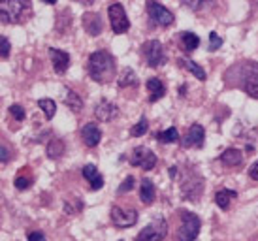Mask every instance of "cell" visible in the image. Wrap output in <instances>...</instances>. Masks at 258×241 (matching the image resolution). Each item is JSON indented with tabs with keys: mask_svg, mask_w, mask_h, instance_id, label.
<instances>
[{
	"mask_svg": "<svg viewBox=\"0 0 258 241\" xmlns=\"http://www.w3.org/2000/svg\"><path fill=\"white\" fill-rule=\"evenodd\" d=\"M115 58L108 51H94L89 57L87 63V72L93 81L96 83H109L115 78Z\"/></svg>",
	"mask_w": 258,
	"mask_h": 241,
	"instance_id": "1",
	"label": "cell"
},
{
	"mask_svg": "<svg viewBox=\"0 0 258 241\" xmlns=\"http://www.w3.org/2000/svg\"><path fill=\"white\" fill-rule=\"evenodd\" d=\"M32 15V0H0V19L4 25H21Z\"/></svg>",
	"mask_w": 258,
	"mask_h": 241,
	"instance_id": "2",
	"label": "cell"
},
{
	"mask_svg": "<svg viewBox=\"0 0 258 241\" xmlns=\"http://www.w3.org/2000/svg\"><path fill=\"white\" fill-rule=\"evenodd\" d=\"M232 70L237 72V85L241 87L251 98L258 100V63H241Z\"/></svg>",
	"mask_w": 258,
	"mask_h": 241,
	"instance_id": "3",
	"label": "cell"
},
{
	"mask_svg": "<svg viewBox=\"0 0 258 241\" xmlns=\"http://www.w3.org/2000/svg\"><path fill=\"white\" fill-rule=\"evenodd\" d=\"M179 219H181V226L175 232V241H194L200 235V226H202L200 217L192 211L179 209Z\"/></svg>",
	"mask_w": 258,
	"mask_h": 241,
	"instance_id": "4",
	"label": "cell"
},
{
	"mask_svg": "<svg viewBox=\"0 0 258 241\" xmlns=\"http://www.w3.org/2000/svg\"><path fill=\"white\" fill-rule=\"evenodd\" d=\"M142 57H144V63L149 66V68H160V66H164L168 57H166V51H164V45L158 42V40H149V42H145L142 45Z\"/></svg>",
	"mask_w": 258,
	"mask_h": 241,
	"instance_id": "5",
	"label": "cell"
},
{
	"mask_svg": "<svg viewBox=\"0 0 258 241\" xmlns=\"http://www.w3.org/2000/svg\"><path fill=\"white\" fill-rule=\"evenodd\" d=\"M145 8H147V15H149L151 23L157 25V27H170L175 19L172 12L162 4H158L157 0H147Z\"/></svg>",
	"mask_w": 258,
	"mask_h": 241,
	"instance_id": "6",
	"label": "cell"
},
{
	"mask_svg": "<svg viewBox=\"0 0 258 241\" xmlns=\"http://www.w3.org/2000/svg\"><path fill=\"white\" fill-rule=\"evenodd\" d=\"M168 235V222L166 219H155L149 226H145L134 241H166Z\"/></svg>",
	"mask_w": 258,
	"mask_h": 241,
	"instance_id": "7",
	"label": "cell"
},
{
	"mask_svg": "<svg viewBox=\"0 0 258 241\" xmlns=\"http://www.w3.org/2000/svg\"><path fill=\"white\" fill-rule=\"evenodd\" d=\"M108 15H109L111 30H113L115 34H124V32L130 29V21H128V17H126V12H124L122 4H119V2L111 4V6L108 8Z\"/></svg>",
	"mask_w": 258,
	"mask_h": 241,
	"instance_id": "8",
	"label": "cell"
},
{
	"mask_svg": "<svg viewBox=\"0 0 258 241\" xmlns=\"http://www.w3.org/2000/svg\"><path fill=\"white\" fill-rule=\"evenodd\" d=\"M130 164L136 168H142V170H153L157 166V155L147 147L140 145L130 153Z\"/></svg>",
	"mask_w": 258,
	"mask_h": 241,
	"instance_id": "9",
	"label": "cell"
},
{
	"mask_svg": "<svg viewBox=\"0 0 258 241\" xmlns=\"http://www.w3.org/2000/svg\"><path fill=\"white\" fill-rule=\"evenodd\" d=\"M111 222L117 228H130L138 222V211L136 209H124V207L113 206L109 211Z\"/></svg>",
	"mask_w": 258,
	"mask_h": 241,
	"instance_id": "10",
	"label": "cell"
},
{
	"mask_svg": "<svg viewBox=\"0 0 258 241\" xmlns=\"http://www.w3.org/2000/svg\"><path fill=\"white\" fill-rule=\"evenodd\" d=\"M94 117L102 123H111L115 117H119V107L115 106L113 102H109V100L102 98L98 102V106L94 109Z\"/></svg>",
	"mask_w": 258,
	"mask_h": 241,
	"instance_id": "11",
	"label": "cell"
},
{
	"mask_svg": "<svg viewBox=\"0 0 258 241\" xmlns=\"http://www.w3.org/2000/svg\"><path fill=\"white\" fill-rule=\"evenodd\" d=\"M49 57H51V63H53V68H55V72H57L58 76L66 74V70L70 68V55L66 51L49 47Z\"/></svg>",
	"mask_w": 258,
	"mask_h": 241,
	"instance_id": "12",
	"label": "cell"
},
{
	"mask_svg": "<svg viewBox=\"0 0 258 241\" xmlns=\"http://www.w3.org/2000/svg\"><path fill=\"white\" fill-rule=\"evenodd\" d=\"M81 173H83L85 181L89 183V187H91V191H100L102 187H104V177H102V173L98 171V168H96L94 164L83 166Z\"/></svg>",
	"mask_w": 258,
	"mask_h": 241,
	"instance_id": "13",
	"label": "cell"
},
{
	"mask_svg": "<svg viewBox=\"0 0 258 241\" xmlns=\"http://www.w3.org/2000/svg\"><path fill=\"white\" fill-rule=\"evenodd\" d=\"M204 140H206V130L202 125H192V127L188 128V132H186L185 140V147H198L200 149L202 145H204Z\"/></svg>",
	"mask_w": 258,
	"mask_h": 241,
	"instance_id": "14",
	"label": "cell"
},
{
	"mask_svg": "<svg viewBox=\"0 0 258 241\" xmlns=\"http://www.w3.org/2000/svg\"><path fill=\"white\" fill-rule=\"evenodd\" d=\"M83 27H85L89 36H98L104 30V21L98 14L87 12V14H83Z\"/></svg>",
	"mask_w": 258,
	"mask_h": 241,
	"instance_id": "15",
	"label": "cell"
},
{
	"mask_svg": "<svg viewBox=\"0 0 258 241\" xmlns=\"http://www.w3.org/2000/svg\"><path fill=\"white\" fill-rule=\"evenodd\" d=\"M81 140L85 143L87 147H96L102 140V132L100 128L96 127L94 123H89L85 127L81 128Z\"/></svg>",
	"mask_w": 258,
	"mask_h": 241,
	"instance_id": "16",
	"label": "cell"
},
{
	"mask_svg": "<svg viewBox=\"0 0 258 241\" xmlns=\"http://www.w3.org/2000/svg\"><path fill=\"white\" fill-rule=\"evenodd\" d=\"M219 160H221L224 166H228V168H239V164L243 162V155H241V151L236 149V147H230L219 156Z\"/></svg>",
	"mask_w": 258,
	"mask_h": 241,
	"instance_id": "17",
	"label": "cell"
},
{
	"mask_svg": "<svg viewBox=\"0 0 258 241\" xmlns=\"http://www.w3.org/2000/svg\"><path fill=\"white\" fill-rule=\"evenodd\" d=\"M147 91H149V102L155 104V102H158V100L166 94V85L160 79L151 78V79H147Z\"/></svg>",
	"mask_w": 258,
	"mask_h": 241,
	"instance_id": "18",
	"label": "cell"
},
{
	"mask_svg": "<svg viewBox=\"0 0 258 241\" xmlns=\"http://www.w3.org/2000/svg\"><path fill=\"white\" fill-rule=\"evenodd\" d=\"M155 196H157V189H155V183L151 179L145 177L142 181V187H140V200L145 206H151L155 202Z\"/></svg>",
	"mask_w": 258,
	"mask_h": 241,
	"instance_id": "19",
	"label": "cell"
},
{
	"mask_svg": "<svg viewBox=\"0 0 258 241\" xmlns=\"http://www.w3.org/2000/svg\"><path fill=\"white\" fill-rule=\"evenodd\" d=\"M179 43H181V47H183V51L192 53V51L198 49V45H200V38L194 34V32H181Z\"/></svg>",
	"mask_w": 258,
	"mask_h": 241,
	"instance_id": "20",
	"label": "cell"
},
{
	"mask_svg": "<svg viewBox=\"0 0 258 241\" xmlns=\"http://www.w3.org/2000/svg\"><path fill=\"white\" fill-rule=\"evenodd\" d=\"M117 85L121 87V89H126V87H138V76L136 72L132 70V68H122L121 70V76L117 79Z\"/></svg>",
	"mask_w": 258,
	"mask_h": 241,
	"instance_id": "21",
	"label": "cell"
},
{
	"mask_svg": "<svg viewBox=\"0 0 258 241\" xmlns=\"http://www.w3.org/2000/svg\"><path fill=\"white\" fill-rule=\"evenodd\" d=\"M237 196L236 191H230V189H221V191L215 192V204L221 209H228L230 204H232V200Z\"/></svg>",
	"mask_w": 258,
	"mask_h": 241,
	"instance_id": "22",
	"label": "cell"
},
{
	"mask_svg": "<svg viewBox=\"0 0 258 241\" xmlns=\"http://www.w3.org/2000/svg\"><path fill=\"white\" fill-rule=\"evenodd\" d=\"M45 151H47V156H49L51 160H57V158H60V156L64 155V142L60 140V138H53L49 143H47V147H45Z\"/></svg>",
	"mask_w": 258,
	"mask_h": 241,
	"instance_id": "23",
	"label": "cell"
},
{
	"mask_svg": "<svg viewBox=\"0 0 258 241\" xmlns=\"http://www.w3.org/2000/svg\"><path fill=\"white\" fill-rule=\"evenodd\" d=\"M179 61V64L185 68V70H188L192 76H196V79H200V81H206V70L202 68V66H198V64L194 63V61H190V58H186V57H181L177 58Z\"/></svg>",
	"mask_w": 258,
	"mask_h": 241,
	"instance_id": "24",
	"label": "cell"
},
{
	"mask_svg": "<svg viewBox=\"0 0 258 241\" xmlns=\"http://www.w3.org/2000/svg\"><path fill=\"white\" fill-rule=\"evenodd\" d=\"M64 102H66V106L70 107L74 113H79V111L83 109V100L79 98V94L76 91H68Z\"/></svg>",
	"mask_w": 258,
	"mask_h": 241,
	"instance_id": "25",
	"label": "cell"
},
{
	"mask_svg": "<svg viewBox=\"0 0 258 241\" xmlns=\"http://www.w3.org/2000/svg\"><path fill=\"white\" fill-rule=\"evenodd\" d=\"M157 140L160 143H175L179 140V132H177L175 127H170V128H166V130H162V132H158Z\"/></svg>",
	"mask_w": 258,
	"mask_h": 241,
	"instance_id": "26",
	"label": "cell"
},
{
	"mask_svg": "<svg viewBox=\"0 0 258 241\" xmlns=\"http://www.w3.org/2000/svg\"><path fill=\"white\" fill-rule=\"evenodd\" d=\"M181 2L192 12H202V10H208L213 6L217 0H181Z\"/></svg>",
	"mask_w": 258,
	"mask_h": 241,
	"instance_id": "27",
	"label": "cell"
},
{
	"mask_svg": "<svg viewBox=\"0 0 258 241\" xmlns=\"http://www.w3.org/2000/svg\"><path fill=\"white\" fill-rule=\"evenodd\" d=\"M38 107L45 113V119H53L55 117V111H57V104L51 98H42L38 100Z\"/></svg>",
	"mask_w": 258,
	"mask_h": 241,
	"instance_id": "28",
	"label": "cell"
},
{
	"mask_svg": "<svg viewBox=\"0 0 258 241\" xmlns=\"http://www.w3.org/2000/svg\"><path fill=\"white\" fill-rule=\"evenodd\" d=\"M147 128H149V123H147V117H142V119L138 120L134 127L130 128V136H134V138H140V136L147 134Z\"/></svg>",
	"mask_w": 258,
	"mask_h": 241,
	"instance_id": "29",
	"label": "cell"
},
{
	"mask_svg": "<svg viewBox=\"0 0 258 241\" xmlns=\"http://www.w3.org/2000/svg\"><path fill=\"white\" fill-rule=\"evenodd\" d=\"M32 183H34V177L32 175H17L14 181L15 189H19V191H27V189H30L32 187Z\"/></svg>",
	"mask_w": 258,
	"mask_h": 241,
	"instance_id": "30",
	"label": "cell"
},
{
	"mask_svg": "<svg viewBox=\"0 0 258 241\" xmlns=\"http://www.w3.org/2000/svg\"><path fill=\"white\" fill-rule=\"evenodd\" d=\"M134 185H136V179L132 177V175H128V177H126L121 185H119V189H117V192H119V194H124V192L132 191V189H134Z\"/></svg>",
	"mask_w": 258,
	"mask_h": 241,
	"instance_id": "31",
	"label": "cell"
},
{
	"mask_svg": "<svg viewBox=\"0 0 258 241\" xmlns=\"http://www.w3.org/2000/svg\"><path fill=\"white\" fill-rule=\"evenodd\" d=\"M222 45V38L217 32H209V51H217L221 49Z\"/></svg>",
	"mask_w": 258,
	"mask_h": 241,
	"instance_id": "32",
	"label": "cell"
},
{
	"mask_svg": "<svg viewBox=\"0 0 258 241\" xmlns=\"http://www.w3.org/2000/svg\"><path fill=\"white\" fill-rule=\"evenodd\" d=\"M10 113L14 115L15 120H25V109H23L21 104H12L10 106Z\"/></svg>",
	"mask_w": 258,
	"mask_h": 241,
	"instance_id": "33",
	"label": "cell"
},
{
	"mask_svg": "<svg viewBox=\"0 0 258 241\" xmlns=\"http://www.w3.org/2000/svg\"><path fill=\"white\" fill-rule=\"evenodd\" d=\"M8 57H10V40L6 36H2V58L6 61Z\"/></svg>",
	"mask_w": 258,
	"mask_h": 241,
	"instance_id": "34",
	"label": "cell"
},
{
	"mask_svg": "<svg viewBox=\"0 0 258 241\" xmlns=\"http://www.w3.org/2000/svg\"><path fill=\"white\" fill-rule=\"evenodd\" d=\"M29 241H47V239H45V235H43L42 232L36 230V232H30L29 234Z\"/></svg>",
	"mask_w": 258,
	"mask_h": 241,
	"instance_id": "35",
	"label": "cell"
},
{
	"mask_svg": "<svg viewBox=\"0 0 258 241\" xmlns=\"http://www.w3.org/2000/svg\"><path fill=\"white\" fill-rule=\"evenodd\" d=\"M249 175H251L252 181H258V162H254L251 168H249Z\"/></svg>",
	"mask_w": 258,
	"mask_h": 241,
	"instance_id": "36",
	"label": "cell"
},
{
	"mask_svg": "<svg viewBox=\"0 0 258 241\" xmlns=\"http://www.w3.org/2000/svg\"><path fill=\"white\" fill-rule=\"evenodd\" d=\"M8 160H10V149H8V145L4 143L2 145V164H8Z\"/></svg>",
	"mask_w": 258,
	"mask_h": 241,
	"instance_id": "37",
	"label": "cell"
},
{
	"mask_svg": "<svg viewBox=\"0 0 258 241\" xmlns=\"http://www.w3.org/2000/svg\"><path fill=\"white\" fill-rule=\"evenodd\" d=\"M76 2H79V4H85V6H91L94 0H76Z\"/></svg>",
	"mask_w": 258,
	"mask_h": 241,
	"instance_id": "38",
	"label": "cell"
},
{
	"mask_svg": "<svg viewBox=\"0 0 258 241\" xmlns=\"http://www.w3.org/2000/svg\"><path fill=\"white\" fill-rule=\"evenodd\" d=\"M45 4H57V0H43Z\"/></svg>",
	"mask_w": 258,
	"mask_h": 241,
	"instance_id": "39",
	"label": "cell"
},
{
	"mask_svg": "<svg viewBox=\"0 0 258 241\" xmlns=\"http://www.w3.org/2000/svg\"><path fill=\"white\" fill-rule=\"evenodd\" d=\"M119 241H122V239H119Z\"/></svg>",
	"mask_w": 258,
	"mask_h": 241,
	"instance_id": "40",
	"label": "cell"
}]
</instances>
